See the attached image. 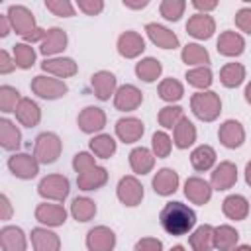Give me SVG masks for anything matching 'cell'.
Masks as SVG:
<instances>
[{
	"mask_svg": "<svg viewBox=\"0 0 251 251\" xmlns=\"http://www.w3.org/2000/svg\"><path fill=\"white\" fill-rule=\"evenodd\" d=\"M159 222L161 227L169 233V235H186L194 226H196V214L190 206L173 200L167 202L159 214Z\"/></svg>",
	"mask_w": 251,
	"mask_h": 251,
	"instance_id": "6da1fadb",
	"label": "cell"
},
{
	"mask_svg": "<svg viewBox=\"0 0 251 251\" xmlns=\"http://www.w3.org/2000/svg\"><path fill=\"white\" fill-rule=\"evenodd\" d=\"M192 114L202 122H214L222 112V100L214 90H200L190 98Z\"/></svg>",
	"mask_w": 251,
	"mask_h": 251,
	"instance_id": "7a4b0ae2",
	"label": "cell"
},
{
	"mask_svg": "<svg viewBox=\"0 0 251 251\" xmlns=\"http://www.w3.org/2000/svg\"><path fill=\"white\" fill-rule=\"evenodd\" d=\"M63 151V143L59 139L57 133L53 131H43L35 137V145H33V155L37 157V161L41 165H51L59 159Z\"/></svg>",
	"mask_w": 251,
	"mask_h": 251,
	"instance_id": "3957f363",
	"label": "cell"
},
{
	"mask_svg": "<svg viewBox=\"0 0 251 251\" xmlns=\"http://www.w3.org/2000/svg\"><path fill=\"white\" fill-rule=\"evenodd\" d=\"M29 88H31L33 94H37L43 100H57V98H61V96H65L69 92V86L61 78H57L53 75H37V76H33Z\"/></svg>",
	"mask_w": 251,
	"mask_h": 251,
	"instance_id": "277c9868",
	"label": "cell"
},
{
	"mask_svg": "<svg viewBox=\"0 0 251 251\" xmlns=\"http://www.w3.org/2000/svg\"><path fill=\"white\" fill-rule=\"evenodd\" d=\"M69 190H71L69 178L63 175H47L37 184V194L45 200H55V202H63L69 196Z\"/></svg>",
	"mask_w": 251,
	"mask_h": 251,
	"instance_id": "5b68a950",
	"label": "cell"
},
{
	"mask_svg": "<svg viewBox=\"0 0 251 251\" xmlns=\"http://www.w3.org/2000/svg\"><path fill=\"white\" fill-rule=\"evenodd\" d=\"M116 196L118 200L127 206V208H135L141 204L143 200V184L133 176V175H127V176H122L118 186H116Z\"/></svg>",
	"mask_w": 251,
	"mask_h": 251,
	"instance_id": "8992f818",
	"label": "cell"
},
{
	"mask_svg": "<svg viewBox=\"0 0 251 251\" xmlns=\"http://www.w3.org/2000/svg\"><path fill=\"white\" fill-rule=\"evenodd\" d=\"M39 161L35 155H27V153H14L8 159V169L16 178L22 180H29L39 173Z\"/></svg>",
	"mask_w": 251,
	"mask_h": 251,
	"instance_id": "52a82bcc",
	"label": "cell"
},
{
	"mask_svg": "<svg viewBox=\"0 0 251 251\" xmlns=\"http://www.w3.org/2000/svg\"><path fill=\"white\" fill-rule=\"evenodd\" d=\"M6 14H8V18H10L12 29H14L20 37L29 35V33L37 27L35 18H33V14H31V10H29V8H25V6L14 4V6H10V8H8V12H6Z\"/></svg>",
	"mask_w": 251,
	"mask_h": 251,
	"instance_id": "ba28073f",
	"label": "cell"
},
{
	"mask_svg": "<svg viewBox=\"0 0 251 251\" xmlns=\"http://www.w3.org/2000/svg\"><path fill=\"white\" fill-rule=\"evenodd\" d=\"M143 94L135 84H122L114 92V106L120 112H133L141 106Z\"/></svg>",
	"mask_w": 251,
	"mask_h": 251,
	"instance_id": "9c48e42d",
	"label": "cell"
},
{
	"mask_svg": "<svg viewBox=\"0 0 251 251\" xmlns=\"http://www.w3.org/2000/svg\"><path fill=\"white\" fill-rule=\"evenodd\" d=\"M237 182V167L231 161H222L212 169L210 184L214 190H229Z\"/></svg>",
	"mask_w": 251,
	"mask_h": 251,
	"instance_id": "30bf717a",
	"label": "cell"
},
{
	"mask_svg": "<svg viewBox=\"0 0 251 251\" xmlns=\"http://www.w3.org/2000/svg\"><path fill=\"white\" fill-rule=\"evenodd\" d=\"M116 247V233L108 226H96L86 233L88 251H112Z\"/></svg>",
	"mask_w": 251,
	"mask_h": 251,
	"instance_id": "8fae6325",
	"label": "cell"
},
{
	"mask_svg": "<svg viewBox=\"0 0 251 251\" xmlns=\"http://www.w3.org/2000/svg\"><path fill=\"white\" fill-rule=\"evenodd\" d=\"M76 124L80 127V131H84V133H98L106 126V112L98 106H86L78 114Z\"/></svg>",
	"mask_w": 251,
	"mask_h": 251,
	"instance_id": "7c38bea8",
	"label": "cell"
},
{
	"mask_svg": "<svg viewBox=\"0 0 251 251\" xmlns=\"http://www.w3.org/2000/svg\"><path fill=\"white\" fill-rule=\"evenodd\" d=\"M218 139L227 149H237L245 141V129L237 120H226L218 129Z\"/></svg>",
	"mask_w": 251,
	"mask_h": 251,
	"instance_id": "4fadbf2b",
	"label": "cell"
},
{
	"mask_svg": "<svg viewBox=\"0 0 251 251\" xmlns=\"http://www.w3.org/2000/svg\"><path fill=\"white\" fill-rule=\"evenodd\" d=\"M212 184L200 176H188L186 182H184V196L192 202V204H198V206H204L210 202L212 198Z\"/></svg>",
	"mask_w": 251,
	"mask_h": 251,
	"instance_id": "5bb4252c",
	"label": "cell"
},
{
	"mask_svg": "<svg viewBox=\"0 0 251 251\" xmlns=\"http://www.w3.org/2000/svg\"><path fill=\"white\" fill-rule=\"evenodd\" d=\"M216 31V20L204 12H198L188 18L186 22V33L194 39H210Z\"/></svg>",
	"mask_w": 251,
	"mask_h": 251,
	"instance_id": "9a60e30c",
	"label": "cell"
},
{
	"mask_svg": "<svg viewBox=\"0 0 251 251\" xmlns=\"http://www.w3.org/2000/svg\"><path fill=\"white\" fill-rule=\"evenodd\" d=\"M116 47H118V53H120L124 59H135V57H139V55L145 51V39H143L137 31L127 29V31H124V33L118 37Z\"/></svg>",
	"mask_w": 251,
	"mask_h": 251,
	"instance_id": "2e32d148",
	"label": "cell"
},
{
	"mask_svg": "<svg viewBox=\"0 0 251 251\" xmlns=\"http://www.w3.org/2000/svg\"><path fill=\"white\" fill-rule=\"evenodd\" d=\"M35 220L47 227H59L67 222V210L61 204H37L35 208Z\"/></svg>",
	"mask_w": 251,
	"mask_h": 251,
	"instance_id": "e0dca14e",
	"label": "cell"
},
{
	"mask_svg": "<svg viewBox=\"0 0 251 251\" xmlns=\"http://www.w3.org/2000/svg\"><path fill=\"white\" fill-rule=\"evenodd\" d=\"M67 41H69V37H67V31L65 29L51 27V29H47L45 37L39 41V53L45 55V57H55L61 51H65Z\"/></svg>",
	"mask_w": 251,
	"mask_h": 251,
	"instance_id": "ac0fdd59",
	"label": "cell"
},
{
	"mask_svg": "<svg viewBox=\"0 0 251 251\" xmlns=\"http://www.w3.org/2000/svg\"><path fill=\"white\" fill-rule=\"evenodd\" d=\"M143 133H145V126L139 118L129 116V118H122L116 122V135L124 143H135L143 137Z\"/></svg>",
	"mask_w": 251,
	"mask_h": 251,
	"instance_id": "d6986e66",
	"label": "cell"
},
{
	"mask_svg": "<svg viewBox=\"0 0 251 251\" xmlns=\"http://www.w3.org/2000/svg\"><path fill=\"white\" fill-rule=\"evenodd\" d=\"M108 182V171L104 167H90L82 173H76V186L84 192H90V190H98L102 188L104 184Z\"/></svg>",
	"mask_w": 251,
	"mask_h": 251,
	"instance_id": "ffe728a7",
	"label": "cell"
},
{
	"mask_svg": "<svg viewBox=\"0 0 251 251\" xmlns=\"http://www.w3.org/2000/svg\"><path fill=\"white\" fill-rule=\"evenodd\" d=\"M151 186H153L155 194H159V196H171L178 188V173L175 169L163 167V169H159L155 173V176L151 180Z\"/></svg>",
	"mask_w": 251,
	"mask_h": 251,
	"instance_id": "44dd1931",
	"label": "cell"
},
{
	"mask_svg": "<svg viewBox=\"0 0 251 251\" xmlns=\"http://www.w3.org/2000/svg\"><path fill=\"white\" fill-rule=\"evenodd\" d=\"M216 49L220 55L224 57H239L245 51V39L237 33V31H222L218 41H216Z\"/></svg>",
	"mask_w": 251,
	"mask_h": 251,
	"instance_id": "7402d4cb",
	"label": "cell"
},
{
	"mask_svg": "<svg viewBox=\"0 0 251 251\" xmlns=\"http://www.w3.org/2000/svg\"><path fill=\"white\" fill-rule=\"evenodd\" d=\"M41 69H43V73L53 75L57 78H69V76L76 75V71H78L76 63L71 57H49L41 63Z\"/></svg>",
	"mask_w": 251,
	"mask_h": 251,
	"instance_id": "603a6c76",
	"label": "cell"
},
{
	"mask_svg": "<svg viewBox=\"0 0 251 251\" xmlns=\"http://www.w3.org/2000/svg\"><path fill=\"white\" fill-rule=\"evenodd\" d=\"M145 31H147V37L151 39V43L161 47V49H176L178 47L176 33L171 31L169 27L161 25V24H147Z\"/></svg>",
	"mask_w": 251,
	"mask_h": 251,
	"instance_id": "cb8c5ba5",
	"label": "cell"
},
{
	"mask_svg": "<svg viewBox=\"0 0 251 251\" xmlns=\"http://www.w3.org/2000/svg\"><path fill=\"white\" fill-rule=\"evenodd\" d=\"M116 75L110 71H98L90 76V86L98 100H110V96L116 92Z\"/></svg>",
	"mask_w": 251,
	"mask_h": 251,
	"instance_id": "d4e9b609",
	"label": "cell"
},
{
	"mask_svg": "<svg viewBox=\"0 0 251 251\" xmlns=\"http://www.w3.org/2000/svg\"><path fill=\"white\" fill-rule=\"evenodd\" d=\"M14 114H16V120L24 127H35L41 122V108L31 98H20Z\"/></svg>",
	"mask_w": 251,
	"mask_h": 251,
	"instance_id": "484cf974",
	"label": "cell"
},
{
	"mask_svg": "<svg viewBox=\"0 0 251 251\" xmlns=\"http://www.w3.org/2000/svg\"><path fill=\"white\" fill-rule=\"evenodd\" d=\"M222 212H224L226 218H229L233 222H241L249 214V202L241 194H229L222 202Z\"/></svg>",
	"mask_w": 251,
	"mask_h": 251,
	"instance_id": "4316f807",
	"label": "cell"
},
{
	"mask_svg": "<svg viewBox=\"0 0 251 251\" xmlns=\"http://www.w3.org/2000/svg\"><path fill=\"white\" fill-rule=\"evenodd\" d=\"M0 247L4 251H25L27 249V239L22 227L16 226H4L0 229Z\"/></svg>",
	"mask_w": 251,
	"mask_h": 251,
	"instance_id": "83f0119b",
	"label": "cell"
},
{
	"mask_svg": "<svg viewBox=\"0 0 251 251\" xmlns=\"http://www.w3.org/2000/svg\"><path fill=\"white\" fill-rule=\"evenodd\" d=\"M129 167L135 175H147L155 167V153L147 147H135L129 151Z\"/></svg>",
	"mask_w": 251,
	"mask_h": 251,
	"instance_id": "f1b7e54d",
	"label": "cell"
},
{
	"mask_svg": "<svg viewBox=\"0 0 251 251\" xmlns=\"http://www.w3.org/2000/svg\"><path fill=\"white\" fill-rule=\"evenodd\" d=\"M31 247L35 251H57L61 249V239L55 231L47 229V227H33L31 233Z\"/></svg>",
	"mask_w": 251,
	"mask_h": 251,
	"instance_id": "f546056e",
	"label": "cell"
},
{
	"mask_svg": "<svg viewBox=\"0 0 251 251\" xmlns=\"http://www.w3.org/2000/svg\"><path fill=\"white\" fill-rule=\"evenodd\" d=\"M194 141H196V127L186 116H182L178 124L173 127V143L178 149H188Z\"/></svg>",
	"mask_w": 251,
	"mask_h": 251,
	"instance_id": "4dcf8cb0",
	"label": "cell"
},
{
	"mask_svg": "<svg viewBox=\"0 0 251 251\" xmlns=\"http://www.w3.org/2000/svg\"><path fill=\"white\" fill-rule=\"evenodd\" d=\"M0 145L6 151H16L22 145V133L16 127V124L10 122L8 118L0 120Z\"/></svg>",
	"mask_w": 251,
	"mask_h": 251,
	"instance_id": "1f68e13d",
	"label": "cell"
},
{
	"mask_svg": "<svg viewBox=\"0 0 251 251\" xmlns=\"http://www.w3.org/2000/svg\"><path fill=\"white\" fill-rule=\"evenodd\" d=\"M239 241V231L227 224L214 227V247L220 251H229L235 249Z\"/></svg>",
	"mask_w": 251,
	"mask_h": 251,
	"instance_id": "d6a6232c",
	"label": "cell"
},
{
	"mask_svg": "<svg viewBox=\"0 0 251 251\" xmlns=\"http://www.w3.org/2000/svg\"><path fill=\"white\" fill-rule=\"evenodd\" d=\"M216 163V151L214 147L210 145H198L192 153H190V165L194 171L198 173H204V171H210Z\"/></svg>",
	"mask_w": 251,
	"mask_h": 251,
	"instance_id": "836d02e7",
	"label": "cell"
},
{
	"mask_svg": "<svg viewBox=\"0 0 251 251\" xmlns=\"http://www.w3.org/2000/svg\"><path fill=\"white\" fill-rule=\"evenodd\" d=\"M188 245L194 251H210V249H214V227L208 226V224L196 227L188 237Z\"/></svg>",
	"mask_w": 251,
	"mask_h": 251,
	"instance_id": "e575fe53",
	"label": "cell"
},
{
	"mask_svg": "<svg viewBox=\"0 0 251 251\" xmlns=\"http://www.w3.org/2000/svg\"><path fill=\"white\" fill-rule=\"evenodd\" d=\"M245 80V67L241 63H226L220 71V82L226 88H237Z\"/></svg>",
	"mask_w": 251,
	"mask_h": 251,
	"instance_id": "d590c367",
	"label": "cell"
},
{
	"mask_svg": "<svg viewBox=\"0 0 251 251\" xmlns=\"http://www.w3.org/2000/svg\"><path fill=\"white\" fill-rule=\"evenodd\" d=\"M163 73V65L155 57H145L135 65V75L143 82H155Z\"/></svg>",
	"mask_w": 251,
	"mask_h": 251,
	"instance_id": "8d00e7d4",
	"label": "cell"
},
{
	"mask_svg": "<svg viewBox=\"0 0 251 251\" xmlns=\"http://www.w3.org/2000/svg\"><path fill=\"white\" fill-rule=\"evenodd\" d=\"M71 216L76 222H90L96 216V204L88 196H76L71 204Z\"/></svg>",
	"mask_w": 251,
	"mask_h": 251,
	"instance_id": "74e56055",
	"label": "cell"
},
{
	"mask_svg": "<svg viewBox=\"0 0 251 251\" xmlns=\"http://www.w3.org/2000/svg\"><path fill=\"white\" fill-rule=\"evenodd\" d=\"M180 59H182V63L192 65V67L210 65V53L200 43H188V45H184L182 47V53H180Z\"/></svg>",
	"mask_w": 251,
	"mask_h": 251,
	"instance_id": "f35d334b",
	"label": "cell"
},
{
	"mask_svg": "<svg viewBox=\"0 0 251 251\" xmlns=\"http://www.w3.org/2000/svg\"><path fill=\"white\" fill-rule=\"evenodd\" d=\"M184 78H186V82L190 86H194L198 90H208L210 84H212V80H214V75H212V71H210L208 65H198V67L186 71Z\"/></svg>",
	"mask_w": 251,
	"mask_h": 251,
	"instance_id": "ab89813d",
	"label": "cell"
},
{
	"mask_svg": "<svg viewBox=\"0 0 251 251\" xmlns=\"http://www.w3.org/2000/svg\"><path fill=\"white\" fill-rule=\"evenodd\" d=\"M90 151L100 159H110L116 153V139L110 133H98L90 139Z\"/></svg>",
	"mask_w": 251,
	"mask_h": 251,
	"instance_id": "60d3db41",
	"label": "cell"
},
{
	"mask_svg": "<svg viewBox=\"0 0 251 251\" xmlns=\"http://www.w3.org/2000/svg\"><path fill=\"white\" fill-rule=\"evenodd\" d=\"M159 96L161 100L173 104V102H178L182 96H184V86L176 80V78H163L159 82Z\"/></svg>",
	"mask_w": 251,
	"mask_h": 251,
	"instance_id": "b9f144b4",
	"label": "cell"
},
{
	"mask_svg": "<svg viewBox=\"0 0 251 251\" xmlns=\"http://www.w3.org/2000/svg\"><path fill=\"white\" fill-rule=\"evenodd\" d=\"M12 57L18 65V69H31L35 63V49L29 43H16L12 47Z\"/></svg>",
	"mask_w": 251,
	"mask_h": 251,
	"instance_id": "7bdbcfd3",
	"label": "cell"
},
{
	"mask_svg": "<svg viewBox=\"0 0 251 251\" xmlns=\"http://www.w3.org/2000/svg\"><path fill=\"white\" fill-rule=\"evenodd\" d=\"M182 116H184V110H182L180 106L169 104V106H165V108L159 110L157 120H159V126H163L165 129H173V127L178 124V120H180Z\"/></svg>",
	"mask_w": 251,
	"mask_h": 251,
	"instance_id": "ee69618b",
	"label": "cell"
},
{
	"mask_svg": "<svg viewBox=\"0 0 251 251\" xmlns=\"http://www.w3.org/2000/svg\"><path fill=\"white\" fill-rule=\"evenodd\" d=\"M184 8H186L184 0H163L159 12L167 22H178L184 16Z\"/></svg>",
	"mask_w": 251,
	"mask_h": 251,
	"instance_id": "f6af8a7d",
	"label": "cell"
},
{
	"mask_svg": "<svg viewBox=\"0 0 251 251\" xmlns=\"http://www.w3.org/2000/svg\"><path fill=\"white\" fill-rule=\"evenodd\" d=\"M151 149H153V153H155L157 159H165V157L171 155L173 139L165 131H155L153 137H151Z\"/></svg>",
	"mask_w": 251,
	"mask_h": 251,
	"instance_id": "bcb514c9",
	"label": "cell"
},
{
	"mask_svg": "<svg viewBox=\"0 0 251 251\" xmlns=\"http://www.w3.org/2000/svg\"><path fill=\"white\" fill-rule=\"evenodd\" d=\"M18 102H20V92L10 84H2L0 86V110L4 114H10L16 110Z\"/></svg>",
	"mask_w": 251,
	"mask_h": 251,
	"instance_id": "7dc6e473",
	"label": "cell"
},
{
	"mask_svg": "<svg viewBox=\"0 0 251 251\" xmlns=\"http://www.w3.org/2000/svg\"><path fill=\"white\" fill-rule=\"evenodd\" d=\"M45 8L59 18H73L75 16V6L71 4V0H43Z\"/></svg>",
	"mask_w": 251,
	"mask_h": 251,
	"instance_id": "c3c4849f",
	"label": "cell"
},
{
	"mask_svg": "<svg viewBox=\"0 0 251 251\" xmlns=\"http://www.w3.org/2000/svg\"><path fill=\"white\" fill-rule=\"evenodd\" d=\"M94 165H96L94 153L78 151V153L73 157V169H75L76 173H82V171H86V169H90V167H94Z\"/></svg>",
	"mask_w": 251,
	"mask_h": 251,
	"instance_id": "681fc988",
	"label": "cell"
},
{
	"mask_svg": "<svg viewBox=\"0 0 251 251\" xmlns=\"http://www.w3.org/2000/svg\"><path fill=\"white\" fill-rule=\"evenodd\" d=\"M76 6L86 16H98L104 10V0H76Z\"/></svg>",
	"mask_w": 251,
	"mask_h": 251,
	"instance_id": "f907efd6",
	"label": "cell"
},
{
	"mask_svg": "<svg viewBox=\"0 0 251 251\" xmlns=\"http://www.w3.org/2000/svg\"><path fill=\"white\" fill-rule=\"evenodd\" d=\"M235 25L243 33L251 35V8H241L235 12Z\"/></svg>",
	"mask_w": 251,
	"mask_h": 251,
	"instance_id": "816d5d0a",
	"label": "cell"
},
{
	"mask_svg": "<svg viewBox=\"0 0 251 251\" xmlns=\"http://www.w3.org/2000/svg\"><path fill=\"white\" fill-rule=\"evenodd\" d=\"M135 251H161L163 249V241H159L157 237H143L135 243L133 247Z\"/></svg>",
	"mask_w": 251,
	"mask_h": 251,
	"instance_id": "f5cc1de1",
	"label": "cell"
},
{
	"mask_svg": "<svg viewBox=\"0 0 251 251\" xmlns=\"http://www.w3.org/2000/svg\"><path fill=\"white\" fill-rule=\"evenodd\" d=\"M16 67H18V65H16L14 57H10V53L2 49V51H0V75H8V73H12Z\"/></svg>",
	"mask_w": 251,
	"mask_h": 251,
	"instance_id": "db71d44e",
	"label": "cell"
},
{
	"mask_svg": "<svg viewBox=\"0 0 251 251\" xmlns=\"http://www.w3.org/2000/svg\"><path fill=\"white\" fill-rule=\"evenodd\" d=\"M192 6H194L198 12L208 14V12H212V10L218 8V0H192Z\"/></svg>",
	"mask_w": 251,
	"mask_h": 251,
	"instance_id": "11a10c76",
	"label": "cell"
},
{
	"mask_svg": "<svg viewBox=\"0 0 251 251\" xmlns=\"http://www.w3.org/2000/svg\"><path fill=\"white\" fill-rule=\"evenodd\" d=\"M0 206H2V214H0V218H2L4 222L10 220V218H12V204H10V200H8L6 194L0 196Z\"/></svg>",
	"mask_w": 251,
	"mask_h": 251,
	"instance_id": "9f6ffc18",
	"label": "cell"
},
{
	"mask_svg": "<svg viewBox=\"0 0 251 251\" xmlns=\"http://www.w3.org/2000/svg\"><path fill=\"white\" fill-rule=\"evenodd\" d=\"M45 33H47V29H41V27H35L29 35H25L24 37V41L25 43H35V41H41L43 37H45Z\"/></svg>",
	"mask_w": 251,
	"mask_h": 251,
	"instance_id": "6f0895ef",
	"label": "cell"
},
{
	"mask_svg": "<svg viewBox=\"0 0 251 251\" xmlns=\"http://www.w3.org/2000/svg\"><path fill=\"white\" fill-rule=\"evenodd\" d=\"M10 29H12L10 18H8V14H2V16H0V35L6 37V35L10 33Z\"/></svg>",
	"mask_w": 251,
	"mask_h": 251,
	"instance_id": "680465c9",
	"label": "cell"
},
{
	"mask_svg": "<svg viewBox=\"0 0 251 251\" xmlns=\"http://www.w3.org/2000/svg\"><path fill=\"white\" fill-rule=\"evenodd\" d=\"M151 0H124V6L129 10H143Z\"/></svg>",
	"mask_w": 251,
	"mask_h": 251,
	"instance_id": "91938a15",
	"label": "cell"
},
{
	"mask_svg": "<svg viewBox=\"0 0 251 251\" xmlns=\"http://www.w3.org/2000/svg\"><path fill=\"white\" fill-rule=\"evenodd\" d=\"M245 182L251 186V161L245 165Z\"/></svg>",
	"mask_w": 251,
	"mask_h": 251,
	"instance_id": "94428289",
	"label": "cell"
},
{
	"mask_svg": "<svg viewBox=\"0 0 251 251\" xmlns=\"http://www.w3.org/2000/svg\"><path fill=\"white\" fill-rule=\"evenodd\" d=\"M243 96H245V102H247V104H251V82H247V86H245V92H243Z\"/></svg>",
	"mask_w": 251,
	"mask_h": 251,
	"instance_id": "6125c7cd",
	"label": "cell"
},
{
	"mask_svg": "<svg viewBox=\"0 0 251 251\" xmlns=\"http://www.w3.org/2000/svg\"><path fill=\"white\" fill-rule=\"evenodd\" d=\"M182 249H184L182 245H175V247H173V251H182Z\"/></svg>",
	"mask_w": 251,
	"mask_h": 251,
	"instance_id": "be15d7a7",
	"label": "cell"
},
{
	"mask_svg": "<svg viewBox=\"0 0 251 251\" xmlns=\"http://www.w3.org/2000/svg\"><path fill=\"white\" fill-rule=\"evenodd\" d=\"M243 2H251V0H243Z\"/></svg>",
	"mask_w": 251,
	"mask_h": 251,
	"instance_id": "e7e4bbea",
	"label": "cell"
},
{
	"mask_svg": "<svg viewBox=\"0 0 251 251\" xmlns=\"http://www.w3.org/2000/svg\"><path fill=\"white\" fill-rule=\"evenodd\" d=\"M0 2H4V0H0Z\"/></svg>",
	"mask_w": 251,
	"mask_h": 251,
	"instance_id": "03108f58",
	"label": "cell"
}]
</instances>
